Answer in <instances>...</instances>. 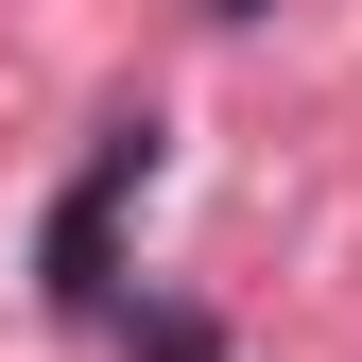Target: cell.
I'll list each match as a JSON object with an SVG mask.
<instances>
[{"label":"cell","instance_id":"cell-1","mask_svg":"<svg viewBox=\"0 0 362 362\" xmlns=\"http://www.w3.org/2000/svg\"><path fill=\"white\" fill-rule=\"evenodd\" d=\"M156 190V104H121L104 139H86V173L52 190V224H35V293L69 310V328H104L121 310V207Z\"/></svg>","mask_w":362,"mask_h":362},{"label":"cell","instance_id":"cell-2","mask_svg":"<svg viewBox=\"0 0 362 362\" xmlns=\"http://www.w3.org/2000/svg\"><path fill=\"white\" fill-rule=\"evenodd\" d=\"M104 328H121V362H224V310H190V293H121Z\"/></svg>","mask_w":362,"mask_h":362},{"label":"cell","instance_id":"cell-3","mask_svg":"<svg viewBox=\"0 0 362 362\" xmlns=\"http://www.w3.org/2000/svg\"><path fill=\"white\" fill-rule=\"evenodd\" d=\"M207 18H224V35H242V18H276V0H207Z\"/></svg>","mask_w":362,"mask_h":362}]
</instances>
